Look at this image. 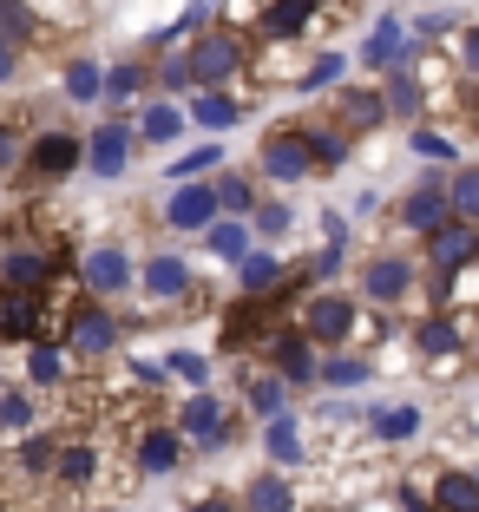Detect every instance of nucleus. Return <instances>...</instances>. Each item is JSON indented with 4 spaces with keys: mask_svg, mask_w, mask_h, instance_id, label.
<instances>
[{
    "mask_svg": "<svg viewBox=\"0 0 479 512\" xmlns=\"http://www.w3.org/2000/svg\"><path fill=\"white\" fill-rule=\"evenodd\" d=\"M66 276V243L27 237V230H0V289H40Z\"/></svg>",
    "mask_w": 479,
    "mask_h": 512,
    "instance_id": "f257e3e1",
    "label": "nucleus"
},
{
    "mask_svg": "<svg viewBox=\"0 0 479 512\" xmlns=\"http://www.w3.org/2000/svg\"><path fill=\"white\" fill-rule=\"evenodd\" d=\"M53 302H60V283L0 289V342H40V335H53Z\"/></svg>",
    "mask_w": 479,
    "mask_h": 512,
    "instance_id": "f03ea898",
    "label": "nucleus"
},
{
    "mask_svg": "<svg viewBox=\"0 0 479 512\" xmlns=\"http://www.w3.org/2000/svg\"><path fill=\"white\" fill-rule=\"evenodd\" d=\"M60 348L66 355H79V362H105V355H112V348H119V322H112V309H99V302H73V309H66L60 316Z\"/></svg>",
    "mask_w": 479,
    "mask_h": 512,
    "instance_id": "7ed1b4c3",
    "label": "nucleus"
},
{
    "mask_svg": "<svg viewBox=\"0 0 479 512\" xmlns=\"http://www.w3.org/2000/svg\"><path fill=\"white\" fill-rule=\"evenodd\" d=\"M20 171H27V184H60L66 171H79V138L73 132H40V138H27Z\"/></svg>",
    "mask_w": 479,
    "mask_h": 512,
    "instance_id": "20e7f679",
    "label": "nucleus"
},
{
    "mask_svg": "<svg viewBox=\"0 0 479 512\" xmlns=\"http://www.w3.org/2000/svg\"><path fill=\"white\" fill-rule=\"evenodd\" d=\"M184 66H191V86H224V79L243 66L237 33H224V27H217V33H197V46H191V60H184Z\"/></svg>",
    "mask_w": 479,
    "mask_h": 512,
    "instance_id": "39448f33",
    "label": "nucleus"
},
{
    "mask_svg": "<svg viewBox=\"0 0 479 512\" xmlns=\"http://www.w3.org/2000/svg\"><path fill=\"white\" fill-rule=\"evenodd\" d=\"M355 329H361V309L348 296H315L309 309H302V335H309V342H322V348L348 342Z\"/></svg>",
    "mask_w": 479,
    "mask_h": 512,
    "instance_id": "423d86ee",
    "label": "nucleus"
},
{
    "mask_svg": "<svg viewBox=\"0 0 479 512\" xmlns=\"http://www.w3.org/2000/svg\"><path fill=\"white\" fill-rule=\"evenodd\" d=\"M256 158H263V171H270L276 184H296V178H309V171H315V165H309V145H302V125H283V132H270Z\"/></svg>",
    "mask_w": 479,
    "mask_h": 512,
    "instance_id": "0eeeda50",
    "label": "nucleus"
},
{
    "mask_svg": "<svg viewBox=\"0 0 479 512\" xmlns=\"http://www.w3.org/2000/svg\"><path fill=\"white\" fill-rule=\"evenodd\" d=\"M473 250H479L473 217H447L440 230H427V256H434V270H440V276L466 270V263H473Z\"/></svg>",
    "mask_w": 479,
    "mask_h": 512,
    "instance_id": "6e6552de",
    "label": "nucleus"
},
{
    "mask_svg": "<svg viewBox=\"0 0 479 512\" xmlns=\"http://www.w3.org/2000/svg\"><path fill=\"white\" fill-rule=\"evenodd\" d=\"M125 158H132V132H125V125H99V132L79 145V165H92L99 178H119Z\"/></svg>",
    "mask_w": 479,
    "mask_h": 512,
    "instance_id": "1a4fd4ad",
    "label": "nucleus"
},
{
    "mask_svg": "<svg viewBox=\"0 0 479 512\" xmlns=\"http://www.w3.org/2000/svg\"><path fill=\"white\" fill-rule=\"evenodd\" d=\"M184 434L197 440V453H217L230 440V421H224V407H217V394H191L184 401Z\"/></svg>",
    "mask_w": 479,
    "mask_h": 512,
    "instance_id": "9d476101",
    "label": "nucleus"
},
{
    "mask_svg": "<svg viewBox=\"0 0 479 512\" xmlns=\"http://www.w3.org/2000/svg\"><path fill=\"white\" fill-rule=\"evenodd\" d=\"M401 60H407V27L394 14H381L375 33L361 40V66H368V73H388V66H401Z\"/></svg>",
    "mask_w": 479,
    "mask_h": 512,
    "instance_id": "9b49d317",
    "label": "nucleus"
},
{
    "mask_svg": "<svg viewBox=\"0 0 479 512\" xmlns=\"http://www.w3.org/2000/svg\"><path fill=\"white\" fill-rule=\"evenodd\" d=\"M361 289L375 302H407V289H414V263L407 256H375L368 270H361Z\"/></svg>",
    "mask_w": 479,
    "mask_h": 512,
    "instance_id": "f8f14e48",
    "label": "nucleus"
},
{
    "mask_svg": "<svg viewBox=\"0 0 479 512\" xmlns=\"http://www.w3.org/2000/svg\"><path fill=\"white\" fill-rule=\"evenodd\" d=\"M263 348L276 355V375L283 381H315V355H309V335H296V329H276V335H263Z\"/></svg>",
    "mask_w": 479,
    "mask_h": 512,
    "instance_id": "ddd939ff",
    "label": "nucleus"
},
{
    "mask_svg": "<svg viewBox=\"0 0 479 512\" xmlns=\"http://www.w3.org/2000/svg\"><path fill=\"white\" fill-rule=\"evenodd\" d=\"M125 283H132V256H125L119 243H99V250L86 256V289L92 296H119Z\"/></svg>",
    "mask_w": 479,
    "mask_h": 512,
    "instance_id": "4468645a",
    "label": "nucleus"
},
{
    "mask_svg": "<svg viewBox=\"0 0 479 512\" xmlns=\"http://www.w3.org/2000/svg\"><path fill=\"white\" fill-rule=\"evenodd\" d=\"M210 217H217V204H210V184H197V178L165 197V224L171 230H204Z\"/></svg>",
    "mask_w": 479,
    "mask_h": 512,
    "instance_id": "2eb2a0df",
    "label": "nucleus"
},
{
    "mask_svg": "<svg viewBox=\"0 0 479 512\" xmlns=\"http://www.w3.org/2000/svg\"><path fill=\"white\" fill-rule=\"evenodd\" d=\"M184 467V434L178 427H151L138 440V473H178Z\"/></svg>",
    "mask_w": 479,
    "mask_h": 512,
    "instance_id": "dca6fc26",
    "label": "nucleus"
},
{
    "mask_svg": "<svg viewBox=\"0 0 479 512\" xmlns=\"http://www.w3.org/2000/svg\"><path fill=\"white\" fill-rule=\"evenodd\" d=\"M447 191H440V184H420V191H407V204H401V224L407 230H420V237H427V230H440L447 224Z\"/></svg>",
    "mask_w": 479,
    "mask_h": 512,
    "instance_id": "f3484780",
    "label": "nucleus"
},
{
    "mask_svg": "<svg viewBox=\"0 0 479 512\" xmlns=\"http://www.w3.org/2000/svg\"><path fill=\"white\" fill-rule=\"evenodd\" d=\"M53 480L60 486H86L92 473H99V447H92V440H66V447H53Z\"/></svg>",
    "mask_w": 479,
    "mask_h": 512,
    "instance_id": "a211bd4d",
    "label": "nucleus"
},
{
    "mask_svg": "<svg viewBox=\"0 0 479 512\" xmlns=\"http://www.w3.org/2000/svg\"><path fill=\"white\" fill-rule=\"evenodd\" d=\"M138 276V283H145V296H191V270H184V263H178V256H151V263H145V270H132Z\"/></svg>",
    "mask_w": 479,
    "mask_h": 512,
    "instance_id": "6ab92c4d",
    "label": "nucleus"
},
{
    "mask_svg": "<svg viewBox=\"0 0 479 512\" xmlns=\"http://www.w3.org/2000/svg\"><path fill=\"white\" fill-rule=\"evenodd\" d=\"M315 7H322V0H270V7H263V33H270V40H296L315 20Z\"/></svg>",
    "mask_w": 479,
    "mask_h": 512,
    "instance_id": "aec40b11",
    "label": "nucleus"
},
{
    "mask_svg": "<svg viewBox=\"0 0 479 512\" xmlns=\"http://www.w3.org/2000/svg\"><path fill=\"white\" fill-rule=\"evenodd\" d=\"M204 250H210V256H224V263H237V256L250 250V224H243V217H224V211H217V217L204 224Z\"/></svg>",
    "mask_w": 479,
    "mask_h": 512,
    "instance_id": "412c9836",
    "label": "nucleus"
},
{
    "mask_svg": "<svg viewBox=\"0 0 479 512\" xmlns=\"http://www.w3.org/2000/svg\"><path fill=\"white\" fill-rule=\"evenodd\" d=\"M302 145H309L315 171H335L348 158V132H342V125H302Z\"/></svg>",
    "mask_w": 479,
    "mask_h": 512,
    "instance_id": "4be33fe9",
    "label": "nucleus"
},
{
    "mask_svg": "<svg viewBox=\"0 0 479 512\" xmlns=\"http://www.w3.org/2000/svg\"><path fill=\"white\" fill-rule=\"evenodd\" d=\"M27 381L33 388H60L66 381V348L53 342V335H40V342L27 348Z\"/></svg>",
    "mask_w": 479,
    "mask_h": 512,
    "instance_id": "5701e85b",
    "label": "nucleus"
},
{
    "mask_svg": "<svg viewBox=\"0 0 479 512\" xmlns=\"http://www.w3.org/2000/svg\"><path fill=\"white\" fill-rule=\"evenodd\" d=\"M434 506L440 512H479V480H473V473H460V467H447L434 480Z\"/></svg>",
    "mask_w": 479,
    "mask_h": 512,
    "instance_id": "b1692460",
    "label": "nucleus"
},
{
    "mask_svg": "<svg viewBox=\"0 0 479 512\" xmlns=\"http://www.w3.org/2000/svg\"><path fill=\"white\" fill-rule=\"evenodd\" d=\"M263 447H270V460H276V467H296V460H302V427L289 421V407L263 421Z\"/></svg>",
    "mask_w": 479,
    "mask_h": 512,
    "instance_id": "393cba45",
    "label": "nucleus"
},
{
    "mask_svg": "<svg viewBox=\"0 0 479 512\" xmlns=\"http://www.w3.org/2000/svg\"><path fill=\"white\" fill-rule=\"evenodd\" d=\"M381 112H394V119H414V112H420V79L407 73V66H388V86H381Z\"/></svg>",
    "mask_w": 479,
    "mask_h": 512,
    "instance_id": "a878e982",
    "label": "nucleus"
},
{
    "mask_svg": "<svg viewBox=\"0 0 479 512\" xmlns=\"http://www.w3.org/2000/svg\"><path fill=\"white\" fill-rule=\"evenodd\" d=\"M243 512H296V493H289L276 473H256V480L243 486Z\"/></svg>",
    "mask_w": 479,
    "mask_h": 512,
    "instance_id": "bb28decb",
    "label": "nucleus"
},
{
    "mask_svg": "<svg viewBox=\"0 0 479 512\" xmlns=\"http://www.w3.org/2000/svg\"><path fill=\"white\" fill-rule=\"evenodd\" d=\"M237 276H243V296H263V289L283 283V263H276L270 250H243L237 256Z\"/></svg>",
    "mask_w": 479,
    "mask_h": 512,
    "instance_id": "cd10ccee",
    "label": "nucleus"
},
{
    "mask_svg": "<svg viewBox=\"0 0 479 512\" xmlns=\"http://www.w3.org/2000/svg\"><path fill=\"white\" fill-rule=\"evenodd\" d=\"M191 119L204 125V132H224V125H237V119H243V106L230 99V92L204 86V92H197V106H191Z\"/></svg>",
    "mask_w": 479,
    "mask_h": 512,
    "instance_id": "c85d7f7f",
    "label": "nucleus"
},
{
    "mask_svg": "<svg viewBox=\"0 0 479 512\" xmlns=\"http://www.w3.org/2000/svg\"><path fill=\"white\" fill-rule=\"evenodd\" d=\"M46 33V20L33 14L27 0H0V40H14V46H27V40H40Z\"/></svg>",
    "mask_w": 479,
    "mask_h": 512,
    "instance_id": "c756f323",
    "label": "nucleus"
},
{
    "mask_svg": "<svg viewBox=\"0 0 479 512\" xmlns=\"http://www.w3.org/2000/svg\"><path fill=\"white\" fill-rule=\"evenodd\" d=\"M243 394H250L256 421H270V414H283V407H289V381L283 375H250V388H243Z\"/></svg>",
    "mask_w": 479,
    "mask_h": 512,
    "instance_id": "7c9ffc66",
    "label": "nucleus"
},
{
    "mask_svg": "<svg viewBox=\"0 0 479 512\" xmlns=\"http://www.w3.org/2000/svg\"><path fill=\"white\" fill-rule=\"evenodd\" d=\"M138 138H145V145H171V138H184V112L178 106H151L145 119H138Z\"/></svg>",
    "mask_w": 479,
    "mask_h": 512,
    "instance_id": "2f4dec72",
    "label": "nucleus"
},
{
    "mask_svg": "<svg viewBox=\"0 0 479 512\" xmlns=\"http://www.w3.org/2000/svg\"><path fill=\"white\" fill-rule=\"evenodd\" d=\"M447 211H453V217H479V165H460V171H453Z\"/></svg>",
    "mask_w": 479,
    "mask_h": 512,
    "instance_id": "473e14b6",
    "label": "nucleus"
},
{
    "mask_svg": "<svg viewBox=\"0 0 479 512\" xmlns=\"http://www.w3.org/2000/svg\"><path fill=\"white\" fill-rule=\"evenodd\" d=\"M381 92H342V132H361V125H381Z\"/></svg>",
    "mask_w": 479,
    "mask_h": 512,
    "instance_id": "72a5a7b5",
    "label": "nucleus"
},
{
    "mask_svg": "<svg viewBox=\"0 0 479 512\" xmlns=\"http://www.w3.org/2000/svg\"><path fill=\"white\" fill-rule=\"evenodd\" d=\"M210 204H217L224 217H243V211L256 204V191H250L243 178H210Z\"/></svg>",
    "mask_w": 479,
    "mask_h": 512,
    "instance_id": "f704fd0d",
    "label": "nucleus"
},
{
    "mask_svg": "<svg viewBox=\"0 0 479 512\" xmlns=\"http://www.w3.org/2000/svg\"><path fill=\"white\" fill-rule=\"evenodd\" d=\"M414 342H420V355H453V348H466V335L453 329L447 316H434V322H420V335H414Z\"/></svg>",
    "mask_w": 479,
    "mask_h": 512,
    "instance_id": "c9c22d12",
    "label": "nucleus"
},
{
    "mask_svg": "<svg viewBox=\"0 0 479 512\" xmlns=\"http://www.w3.org/2000/svg\"><path fill=\"white\" fill-rule=\"evenodd\" d=\"M315 381H329V388H361V381H368V362H361V355H335V362H315Z\"/></svg>",
    "mask_w": 479,
    "mask_h": 512,
    "instance_id": "e433bc0d",
    "label": "nucleus"
},
{
    "mask_svg": "<svg viewBox=\"0 0 479 512\" xmlns=\"http://www.w3.org/2000/svg\"><path fill=\"white\" fill-rule=\"evenodd\" d=\"M407 145L420 151V158H434V165H460V145H453L447 132H434V125H414V138Z\"/></svg>",
    "mask_w": 479,
    "mask_h": 512,
    "instance_id": "4c0bfd02",
    "label": "nucleus"
},
{
    "mask_svg": "<svg viewBox=\"0 0 479 512\" xmlns=\"http://www.w3.org/2000/svg\"><path fill=\"white\" fill-rule=\"evenodd\" d=\"M66 99H73V106H92V99H99V66L92 60L66 66Z\"/></svg>",
    "mask_w": 479,
    "mask_h": 512,
    "instance_id": "58836bf2",
    "label": "nucleus"
},
{
    "mask_svg": "<svg viewBox=\"0 0 479 512\" xmlns=\"http://www.w3.org/2000/svg\"><path fill=\"white\" fill-rule=\"evenodd\" d=\"M99 92H112V99H132V92H145V66H112V73H99Z\"/></svg>",
    "mask_w": 479,
    "mask_h": 512,
    "instance_id": "ea45409f",
    "label": "nucleus"
},
{
    "mask_svg": "<svg viewBox=\"0 0 479 512\" xmlns=\"http://www.w3.org/2000/svg\"><path fill=\"white\" fill-rule=\"evenodd\" d=\"M217 158H224V145H197V151H184V158H171V178H204Z\"/></svg>",
    "mask_w": 479,
    "mask_h": 512,
    "instance_id": "a19ab883",
    "label": "nucleus"
},
{
    "mask_svg": "<svg viewBox=\"0 0 479 512\" xmlns=\"http://www.w3.org/2000/svg\"><path fill=\"white\" fill-rule=\"evenodd\" d=\"M53 447H60L53 434H27V440H20V467H27V473H46V467H53Z\"/></svg>",
    "mask_w": 479,
    "mask_h": 512,
    "instance_id": "79ce46f5",
    "label": "nucleus"
},
{
    "mask_svg": "<svg viewBox=\"0 0 479 512\" xmlns=\"http://www.w3.org/2000/svg\"><path fill=\"white\" fill-rule=\"evenodd\" d=\"M414 427H420L414 407H388V414H375V434H381V440H407Z\"/></svg>",
    "mask_w": 479,
    "mask_h": 512,
    "instance_id": "37998d69",
    "label": "nucleus"
},
{
    "mask_svg": "<svg viewBox=\"0 0 479 512\" xmlns=\"http://www.w3.org/2000/svg\"><path fill=\"white\" fill-rule=\"evenodd\" d=\"M27 421H33V394L7 388V394H0V427H27Z\"/></svg>",
    "mask_w": 479,
    "mask_h": 512,
    "instance_id": "c03bdc74",
    "label": "nucleus"
},
{
    "mask_svg": "<svg viewBox=\"0 0 479 512\" xmlns=\"http://www.w3.org/2000/svg\"><path fill=\"white\" fill-rule=\"evenodd\" d=\"M342 79V53H322V60L302 73V92H322V86H335Z\"/></svg>",
    "mask_w": 479,
    "mask_h": 512,
    "instance_id": "a18cd8bd",
    "label": "nucleus"
},
{
    "mask_svg": "<svg viewBox=\"0 0 479 512\" xmlns=\"http://www.w3.org/2000/svg\"><path fill=\"white\" fill-rule=\"evenodd\" d=\"M250 224L263 230V237H283L289 230V204H250Z\"/></svg>",
    "mask_w": 479,
    "mask_h": 512,
    "instance_id": "49530a36",
    "label": "nucleus"
},
{
    "mask_svg": "<svg viewBox=\"0 0 479 512\" xmlns=\"http://www.w3.org/2000/svg\"><path fill=\"white\" fill-rule=\"evenodd\" d=\"M20 151H27V132L0 119V171H20Z\"/></svg>",
    "mask_w": 479,
    "mask_h": 512,
    "instance_id": "de8ad7c7",
    "label": "nucleus"
},
{
    "mask_svg": "<svg viewBox=\"0 0 479 512\" xmlns=\"http://www.w3.org/2000/svg\"><path fill=\"white\" fill-rule=\"evenodd\" d=\"M158 86H165V92H184V86H191V66H184V60H165V73H158Z\"/></svg>",
    "mask_w": 479,
    "mask_h": 512,
    "instance_id": "09e8293b",
    "label": "nucleus"
},
{
    "mask_svg": "<svg viewBox=\"0 0 479 512\" xmlns=\"http://www.w3.org/2000/svg\"><path fill=\"white\" fill-rule=\"evenodd\" d=\"M171 375H184V381H204V355H171Z\"/></svg>",
    "mask_w": 479,
    "mask_h": 512,
    "instance_id": "8fccbe9b",
    "label": "nucleus"
},
{
    "mask_svg": "<svg viewBox=\"0 0 479 512\" xmlns=\"http://www.w3.org/2000/svg\"><path fill=\"white\" fill-rule=\"evenodd\" d=\"M14 73H20V46H14V40H0V86H7Z\"/></svg>",
    "mask_w": 479,
    "mask_h": 512,
    "instance_id": "3c124183",
    "label": "nucleus"
},
{
    "mask_svg": "<svg viewBox=\"0 0 479 512\" xmlns=\"http://www.w3.org/2000/svg\"><path fill=\"white\" fill-rule=\"evenodd\" d=\"M191 512H237V506H230V499H197Z\"/></svg>",
    "mask_w": 479,
    "mask_h": 512,
    "instance_id": "603ef678",
    "label": "nucleus"
},
{
    "mask_svg": "<svg viewBox=\"0 0 479 512\" xmlns=\"http://www.w3.org/2000/svg\"><path fill=\"white\" fill-rule=\"evenodd\" d=\"M112 512H119V506H112Z\"/></svg>",
    "mask_w": 479,
    "mask_h": 512,
    "instance_id": "864d4df0",
    "label": "nucleus"
}]
</instances>
